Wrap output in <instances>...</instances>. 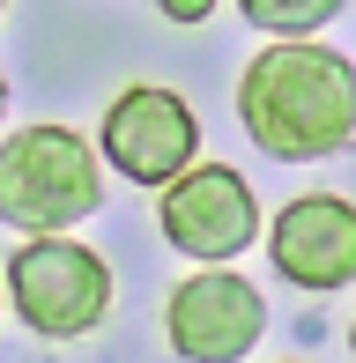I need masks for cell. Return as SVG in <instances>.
<instances>
[{
  "label": "cell",
  "mask_w": 356,
  "mask_h": 363,
  "mask_svg": "<svg viewBox=\"0 0 356 363\" xmlns=\"http://www.w3.org/2000/svg\"><path fill=\"white\" fill-rule=\"evenodd\" d=\"M238 119L282 163L334 156L356 134V67L327 45H267L238 82Z\"/></svg>",
  "instance_id": "obj_1"
},
{
  "label": "cell",
  "mask_w": 356,
  "mask_h": 363,
  "mask_svg": "<svg viewBox=\"0 0 356 363\" xmlns=\"http://www.w3.org/2000/svg\"><path fill=\"white\" fill-rule=\"evenodd\" d=\"M96 208H104V178L74 126H23L0 141V223L30 238H67V223Z\"/></svg>",
  "instance_id": "obj_2"
},
{
  "label": "cell",
  "mask_w": 356,
  "mask_h": 363,
  "mask_svg": "<svg viewBox=\"0 0 356 363\" xmlns=\"http://www.w3.org/2000/svg\"><path fill=\"white\" fill-rule=\"evenodd\" d=\"M8 304L23 311L38 334L74 341L104 319L111 304V267L74 238H30L23 252H8Z\"/></svg>",
  "instance_id": "obj_3"
},
{
  "label": "cell",
  "mask_w": 356,
  "mask_h": 363,
  "mask_svg": "<svg viewBox=\"0 0 356 363\" xmlns=\"http://www.w3.org/2000/svg\"><path fill=\"white\" fill-rule=\"evenodd\" d=\"M156 223L186 259H238L260 238V193L230 171V163H193L164 186Z\"/></svg>",
  "instance_id": "obj_4"
},
{
  "label": "cell",
  "mask_w": 356,
  "mask_h": 363,
  "mask_svg": "<svg viewBox=\"0 0 356 363\" xmlns=\"http://www.w3.org/2000/svg\"><path fill=\"white\" fill-rule=\"evenodd\" d=\"M104 156L119 178L134 186H171L178 171H193V148H201V119H193L186 96L156 89V82H134L126 96H111L104 111Z\"/></svg>",
  "instance_id": "obj_5"
},
{
  "label": "cell",
  "mask_w": 356,
  "mask_h": 363,
  "mask_svg": "<svg viewBox=\"0 0 356 363\" xmlns=\"http://www.w3.org/2000/svg\"><path fill=\"white\" fill-rule=\"evenodd\" d=\"M164 319H171V349L186 363H245V349L267 326V304H260V289L245 274L201 267V274H186L171 289Z\"/></svg>",
  "instance_id": "obj_6"
},
{
  "label": "cell",
  "mask_w": 356,
  "mask_h": 363,
  "mask_svg": "<svg viewBox=\"0 0 356 363\" xmlns=\"http://www.w3.org/2000/svg\"><path fill=\"white\" fill-rule=\"evenodd\" d=\"M274 267L297 289H342L356 282V208L342 193H304L274 216Z\"/></svg>",
  "instance_id": "obj_7"
},
{
  "label": "cell",
  "mask_w": 356,
  "mask_h": 363,
  "mask_svg": "<svg viewBox=\"0 0 356 363\" xmlns=\"http://www.w3.org/2000/svg\"><path fill=\"white\" fill-rule=\"evenodd\" d=\"M245 23L274 30L282 45H312V30L334 23V0H245Z\"/></svg>",
  "instance_id": "obj_8"
},
{
  "label": "cell",
  "mask_w": 356,
  "mask_h": 363,
  "mask_svg": "<svg viewBox=\"0 0 356 363\" xmlns=\"http://www.w3.org/2000/svg\"><path fill=\"white\" fill-rule=\"evenodd\" d=\"M164 15H171V23H201L208 0H164Z\"/></svg>",
  "instance_id": "obj_9"
},
{
  "label": "cell",
  "mask_w": 356,
  "mask_h": 363,
  "mask_svg": "<svg viewBox=\"0 0 356 363\" xmlns=\"http://www.w3.org/2000/svg\"><path fill=\"white\" fill-rule=\"evenodd\" d=\"M0 111H8V74H0Z\"/></svg>",
  "instance_id": "obj_10"
},
{
  "label": "cell",
  "mask_w": 356,
  "mask_h": 363,
  "mask_svg": "<svg viewBox=\"0 0 356 363\" xmlns=\"http://www.w3.org/2000/svg\"><path fill=\"white\" fill-rule=\"evenodd\" d=\"M349 356H356V326H349Z\"/></svg>",
  "instance_id": "obj_11"
},
{
  "label": "cell",
  "mask_w": 356,
  "mask_h": 363,
  "mask_svg": "<svg viewBox=\"0 0 356 363\" xmlns=\"http://www.w3.org/2000/svg\"><path fill=\"white\" fill-rule=\"evenodd\" d=\"M0 23H8V8H0Z\"/></svg>",
  "instance_id": "obj_12"
}]
</instances>
